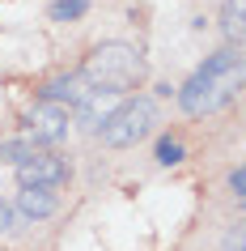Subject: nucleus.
<instances>
[{
  "instance_id": "obj_1",
  "label": "nucleus",
  "mask_w": 246,
  "mask_h": 251,
  "mask_svg": "<svg viewBox=\"0 0 246 251\" xmlns=\"http://www.w3.org/2000/svg\"><path fill=\"white\" fill-rule=\"evenodd\" d=\"M242 85H246V55L225 47L191 73V81L179 90V102L187 115H212L221 106H229L242 94Z\"/></svg>"
},
{
  "instance_id": "obj_2",
  "label": "nucleus",
  "mask_w": 246,
  "mask_h": 251,
  "mask_svg": "<svg viewBox=\"0 0 246 251\" xmlns=\"http://www.w3.org/2000/svg\"><path fill=\"white\" fill-rule=\"evenodd\" d=\"M81 77L89 81L93 90H106V94H128L140 85L144 77V60L136 47H128V43H102V47H93L89 60H85V68H81Z\"/></svg>"
},
{
  "instance_id": "obj_3",
  "label": "nucleus",
  "mask_w": 246,
  "mask_h": 251,
  "mask_svg": "<svg viewBox=\"0 0 246 251\" xmlns=\"http://www.w3.org/2000/svg\"><path fill=\"white\" fill-rule=\"evenodd\" d=\"M153 124H157L153 98H128V102L115 106V115L102 124V141L111 149H128V145H136V141H144V136L153 132Z\"/></svg>"
},
{
  "instance_id": "obj_4",
  "label": "nucleus",
  "mask_w": 246,
  "mask_h": 251,
  "mask_svg": "<svg viewBox=\"0 0 246 251\" xmlns=\"http://www.w3.org/2000/svg\"><path fill=\"white\" fill-rule=\"evenodd\" d=\"M26 128L34 141L43 145H60L68 141V128H72V111L64 102H51V98H39V102L26 111Z\"/></svg>"
},
{
  "instance_id": "obj_5",
  "label": "nucleus",
  "mask_w": 246,
  "mask_h": 251,
  "mask_svg": "<svg viewBox=\"0 0 246 251\" xmlns=\"http://www.w3.org/2000/svg\"><path fill=\"white\" fill-rule=\"evenodd\" d=\"M68 179V166L64 158H55V153H30L26 162H17V183L22 187H60Z\"/></svg>"
},
{
  "instance_id": "obj_6",
  "label": "nucleus",
  "mask_w": 246,
  "mask_h": 251,
  "mask_svg": "<svg viewBox=\"0 0 246 251\" xmlns=\"http://www.w3.org/2000/svg\"><path fill=\"white\" fill-rule=\"evenodd\" d=\"M111 115H115V94H106V90H89L72 106V119H77L81 128H89V132H102V124Z\"/></svg>"
},
{
  "instance_id": "obj_7",
  "label": "nucleus",
  "mask_w": 246,
  "mask_h": 251,
  "mask_svg": "<svg viewBox=\"0 0 246 251\" xmlns=\"http://www.w3.org/2000/svg\"><path fill=\"white\" fill-rule=\"evenodd\" d=\"M17 213L30 217V222H43L55 213V192L51 187H22L17 192Z\"/></svg>"
},
{
  "instance_id": "obj_8",
  "label": "nucleus",
  "mask_w": 246,
  "mask_h": 251,
  "mask_svg": "<svg viewBox=\"0 0 246 251\" xmlns=\"http://www.w3.org/2000/svg\"><path fill=\"white\" fill-rule=\"evenodd\" d=\"M221 30H225V39L246 43V0H225V9H221Z\"/></svg>"
},
{
  "instance_id": "obj_9",
  "label": "nucleus",
  "mask_w": 246,
  "mask_h": 251,
  "mask_svg": "<svg viewBox=\"0 0 246 251\" xmlns=\"http://www.w3.org/2000/svg\"><path fill=\"white\" fill-rule=\"evenodd\" d=\"M85 9H89V0H55L51 17L55 22H77V17H85Z\"/></svg>"
},
{
  "instance_id": "obj_10",
  "label": "nucleus",
  "mask_w": 246,
  "mask_h": 251,
  "mask_svg": "<svg viewBox=\"0 0 246 251\" xmlns=\"http://www.w3.org/2000/svg\"><path fill=\"white\" fill-rule=\"evenodd\" d=\"M182 153H187V149H182V141H174V136H166V141L157 145V162H161V166H179Z\"/></svg>"
},
{
  "instance_id": "obj_11",
  "label": "nucleus",
  "mask_w": 246,
  "mask_h": 251,
  "mask_svg": "<svg viewBox=\"0 0 246 251\" xmlns=\"http://www.w3.org/2000/svg\"><path fill=\"white\" fill-rule=\"evenodd\" d=\"M34 149L26 145V141H9V145H0V162H26Z\"/></svg>"
},
{
  "instance_id": "obj_12",
  "label": "nucleus",
  "mask_w": 246,
  "mask_h": 251,
  "mask_svg": "<svg viewBox=\"0 0 246 251\" xmlns=\"http://www.w3.org/2000/svg\"><path fill=\"white\" fill-rule=\"evenodd\" d=\"M229 187L238 192V196H246V166H238V171L229 175Z\"/></svg>"
},
{
  "instance_id": "obj_13",
  "label": "nucleus",
  "mask_w": 246,
  "mask_h": 251,
  "mask_svg": "<svg viewBox=\"0 0 246 251\" xmlns=\"http://www.w3.org/2000/svg\"><path fill=\"white\" fill-rule=\"evenodd\" d=\"M229 251H246V222H242V226H238V230L229 234Z\"/></svg>"
},
{
  "instance_id": "obj_14",
  "label": "nucleus",
  "mask_w": 246,
  "mask_h": 251,
  "mask_svg": "<svg viewBox=\"0 0 246 251\" xmlns=\"http://www.w3.org/2000/svg\"><path fill=\"white\" fill-rule=\"evenodd\" d=\"M9 222H13V213H9V204H4V200H0V234H4V230H9Z\"/></svg>"
}]
</instances>
